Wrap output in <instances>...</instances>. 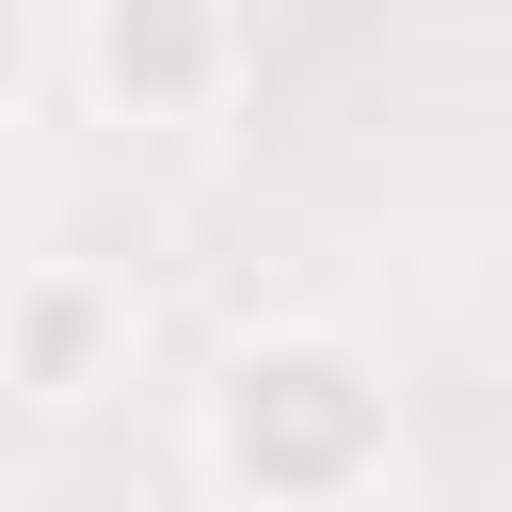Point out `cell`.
I'll use <instances>...</instances> for the list:
<instances>
[{
    "label": "cell",
    "mask_w": 512,
    "mask_h": 512,
    "mask_svg": "<svg viewBox=\"0 0 512 512\" xmlns=\"http://www.w3.org/2000/svg\"><path fill=\"white\" fill-rule=\"evenodd\" d=\"M96 64H112V96H176V80L208 64V16H192V0H144V16L96 32Z\"/></svg>",
    "instance_id": "cell-1"
},
{
    "label": "cell",
    "mask_w": 512,
    "mask_h": 512,
    "mask_svg": "<svg viewBox=\"0 0 512 512\" xmlns=\"http://www.w3.org/2000/svg\"><path fill=\"white\" fill-rule=\"evenodd\" d=\"M80 336H96V288H48V304H32V368L80 384Z\"/></svg>",
    "instance_id": "cell-2"
}]
</instances>
